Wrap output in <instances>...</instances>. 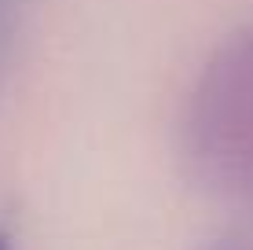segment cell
Listing matches in <instances>:
<instances>
[{"label":"cell","mask_w":253,"mask_h":250,"mask_svg":"<svg viewBox=\"0 0 253 250\" xmlns=\"http://www.w3.org/2000/svg\"><path fill=\"white\" fill-rule=\"evenodd\" d=\"M0 250H19V243H15V236H11L7 225H0Z\"/></svg>","instance_id":"cell-1"}]
</instances>
